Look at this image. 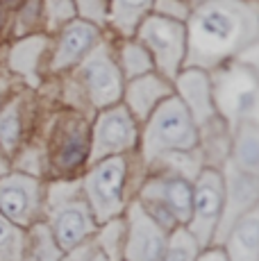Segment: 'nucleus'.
I'll list each match as a JSON object with an SVG mask.
<instances>
[{
  "label": "nucleus",
  "instance_id": "f257e3e1",
  "mask_svg": "<svg viewBox=\"0 0 259 261\" xmlns=\"http://www.w3.org/2000/svg\"><path fill=\"white\" fill-rule=\"evenodd\" d=\"M257 30V18L241 5H207L191 21L189 62L193 66H214L246 46Z\"/></svg>",
  "mask_w": 259,
  "mask_h": 261
},
{
  "label": "nucleus",
  "instance_id": "f03ea898",
  "mask_svg": "<svg viewBox=\"0 0 259 261\" xmlns=\"http://www.w3.org/2000/svg\"><path fill=\"white\" fill-rule=\"evenodd\" d=\"M196 145V127L180 100H166L157 109L146 132V157L155 159L168 150H191Z\"/></svg>",
  "mask_w": 259,
  "mask_h": 261
},
{
  "label": "nucleus",
  "instance_id": "7ed1b4c3",
  "mask_svg": "<svg viewBox=\"0 0 259 261\" xmlns=\"http://www.w3.org/2000/svg\"><path fill=\"white\" fill-rule=\"evenodd\" d=\"M216 100L230 123L259 116V71L234 66L216 80Z\"/></svg>",
  "mask_w": 259,
  "mask_h": 261
},
{
  "label": "nucleus",
  "instance_id": "20e7f679",
  "mask_svg": "<svg viewBox=\"0 0 259 261\" xmlns=\"http://www.w3.org/2000/svg\"><path fill=\"white\" fill-rule=\"evenodd\" d=\"M223 204V182L221 175L214 170H205L196 184V193L191 198L193 207V223H191V237L198 245H207L212 239V232L216 227L218 212Z\"/></svg>",
  "mask_w": 259,
  "mask_h": 261
},
{
  "label": "nucleus",
  "instance_id": "39448f33",
  "mask_svg": "<svg viewBox=\"0 0 259 261\" xmlns=\"http://www.w3.org/2000/svg\"><path fill=\"white\" fill-rule=\"evenodd\" d=\"M123 175H125V164L121 159H109V162H102L84 182L98 220L112 218L121 209Z\"/></svg>",
  "mask_w": 259,
  "mask_h": 261
},
{
  "label": "nucleus",
  "instance_id": "423d86ee",
  "mask_svg": "<svg viewBox=\"0 0 259 261\" xmlns=\"http://www.w3.org/2000/svg\"><path fill=\"white\" fill-rule=\"evenodd\" d=\"M141 39L148 43V48L155 53V59L168 77L177 73V64L182 59L184 48V32L175 21L168 18H150L143 23Z\"/></svg>",
  "mask_w": 259,
  "mask_h": 261
},
{
  "label": "nucleus",
  "instance_id": "0eeeda50",
  "mask_svg": "<svg viewBox=\"0 0 259 261\" xmlns=\"http://www.w3.org/2000/svg\"><path fill=\"white\" fill-rule=\"evenodd\" d=\"M130 239L125 248V261H159L166 248L162 227L146 214L141 204L130 209Z\"/></svg>",
  "mask_w": 259,
  "mask_h": 261
},
{
  "label": "nucleus",
  "instance_id": "6e6552de",
  "mask_svg": "<svg viewBox=\"0 0 259 261\" xmlns=\"http://www.w3.org/2000/svg\"><path fill=\"white\" fill-rule=\"evenodd\" d=\"M53 227H55V239H57L59 248L64 250H73L93 229L87 204L77 198L75 191H68L62 198V202L55 207Z\"/></svg>",
  "mask_w": 259,
  "mask_h": 261
},
{
  "label": "nucleus",
  "instance_id": "1a4fd4ad",
  "mask_svg": "<svg viewBox=\"0 0 259 261\" xmlns=\"http://www.w3.org/2000/svg\"><path fill=\"white\" fill-rule=\"evenodd\" d=\"M134 143V123L125 109H109L98 118L96 139H93V154L91 159L98 162L112 152L127 150Z\"/></svg>",
  "mask_w": 259,
  "mask_h": 261
},
{
  "label": "nucleus",
  "instance_id": "9d476101",
  "mask_svg": "<svg viewBox=\"0 0 259 261\" xmlns=\"http://www.w3.org/2000/svg\"><path fill=\"white\" fill-rule=\"evenodd\" d=\"M82 77L96 105H112L121 95V77L105 48H98L87 59L82 66Z\"/></svg>",
  "mask_w": 259,
  "mask_h": 261
},
{
  "label": "nucleus",
  "instance_id": "9b49d317",
  "mask_svg": "<svg viewBox=\"0 0 259 261\" xmlns=\"http://www.w3.org/2000/svg\"><path fill=\"white\" fill-rule=\"evenodd\" d=\"M146 202H155L159 209H166L177 223L191 218V187L180 177H168L150 184L143 191Z\"/></svg>",
  "mask_w": 259,
  "mask_h": 261
},
{
  "label": "nucleus",
  "instance_id": "f8f14e48",
  "mask_svg": "<svg viewBox=\"0 0 259 261\" xmlns=\"http://www.w3.org/2000/svg\"><path fill=\"white\" fill-rule=\"evenodd\" d=\"M37 187L32 179L9 177L0 182V212L16 223H25L34 209Z\"/></svg>",
  "mask_w": 259,
  "mask_h": 261
},
{
  "label": "nucleus",
  "instance_id": "ddd939ff",
  "mask_svg": "<svg viewBox=\"0 0 259 261\" xmlns=\"http://www.w3.org/2000/svg\"><path fill=\"white\" fill-rule=\"evenodd\" d=\"M227 261H259V204L232 225L227 237Z\"/></svg>",
  "mask_w": 259,
  "mask_h": 261
},
{
  "label": "nucleus",
  "instance_id": "4468645a",
  "mask_svg": "<svg viewBox=\"0 0 259 261\" xmlns=\"http://www.w3.org/2000/svg\"><path fill=\"white\" fill-rule=\"evenodd\" d=\"M180 91L191 107V114L198 123H205L212 116V102H209V82L200 71L184 73L180 77Z\"/></svg>",
  "mask_w": 259,
  "mask_h": 261
},
{
  "label": "nucleus",
  "instance_id": "2eb2a0df",
  "mask_svg": "<svg viewBox=\"0 0 259 261\" xmlns=\"http://www.w3.org/2000/svg\"><path fill=\"white\" fill-rule=\"evenodd\" d=\"M168 95V87L157 77H137L127 89V102L139 118H146L159 98Z\"/></svg>",
  "mask_w": 259,
  "mask_h": 261
},
{
  "label": "nucleus",
  "instance_id": "dca6fc26",
  "mask_svg": "<svg viewBox=\"0 0 259 261\" xmlns=\"http://www.w3.org/2000/svg\"><path fill=\"white\" fill-rule=\"evenodd\" d=\"M96 41V30L87 23H75L64 32V39H62V46H59V53H57V62L55 66L62 68V66H68L73 64L80 55H84L89 48L93 46Z\"/></svg>",
  "mask_w": 259,
  "mask_h": 261
},
{
  "label": "nucleus",
  "instance_id": "f3484780",
  "mask_svg": "<svg viewBox=\"0 0 259 261\" xmlns=\"http://www.w3.org/2000/svg\"><path fill=\"white\" fill-rule=\"evenodd\" d=\"M234 164L243 175H259V127H243L234 145Z\"/></svg>",
  "mask_w": 259,
  "mask_h": 261
},
{
  "label": "nucleus",
  "instance_id": "a211bd4d",
  "mask_svg": "<svg viewBox=\"0 0 259 261\" xmlns=\"http://www.w3.org/2000/svg\"><path fill=\"white\" fill-rule=\"evenodd\" d=\"M198 243L187 229H177L173 239L166 243L159 261H196Z\"/></svg>",
  "mask_w": 259,
  "mask_h": 261
},
{
  "label": "nucleus",
  "instance_id": "6ab92c4d",
  "mask_svg": "<svg viewBox=\"0 0 259 261\" xmlns=\"http://www.w3.org/2000/svg\"><path fill=\"white\" fill-rule=\"evenodd\" d=\"M148 5H150V0H116L114 21L123 32L130 34L134 30V25H137V18L141 16Z\"/></svg>",
  "mask_w": 259,
  "mask_h": 261
},
{
  "label": "nucleus",
  "instance_id": "aec40b11",
  "mask_svg": "<svg viewBox=\"0 0 259 261\" xmlns=\"http://www.w3.org/2000/svg\"><path fill=\"white\" fill-rule=\"evenodd\" d=\"M21 257V239L16 229L0 216V261H18Z\"/></svg>",
  "mask_w": 259,
  "mask_h": 261
},
{
  "label": "nucleus",
  "instance_id": "412c9836",
  "mask_svg": "<svg viewBox=\"0 0 259 261\" xmlns=\"http://www.w3.org/2000/svg\"><path fill=\"white\" fill-rule=\"evenodd\" d=\"M123 64H125V71L130 77H137V75L146 73L150 68V57L146 55V50L139 48L137 43H130L123 50Z\"/></svg>",
  "mask_w": 259,
  "mask_h": 261
},
{
  "label": "nucleus",
  "instance_id": "4be33fe9",
  "mask_svg": "<svg viewBox=\"0 0 259 261\" xmlns=\"http://www.w3.org/2000/svg\"><path fill=\"white\" fill-rule=\"evenodd\" d=\"M18 139V123H16V114L7 112L3 118H0V141H3L7 148H14Z\"/></svg>",
  "mask_w": 259,
  "mask_h": 261
},
{
  "label": "nucleus",
  "instance_id": "5701e85b",
  "mask_svg": "<svg viewBox=\"0 0 259 261\" xmlns=\"http://www.w3.org/2000/svg\"><path fill=\"white\" fill-rule=\"evenodd\" d=\"M80 7H82L84 16H89L91 21H102L105 0H80Z\"/></svg>",
  "mask_w": 259,
  "mask_h": 261
},
{
  "label": "nucleus",
  "instance_id": "b1692460",
  "mask_svg": "<svg viewBox=\"0 0 259 261\" xmlns=\"http://www.w3.org/2000/svg\"><path fill=\"white\" fill-rule=\"evenodd\" d=\"M198 261H227V257L223 252H218V250H214V252L205 254V257H200Z\"/></svg>",
  "mask_w": 259,
  "mask_h": 261
},
{
  "label": "nucleus",
  "instance_id": "393cba45",
  "mask_svg": "<svg viewBox=\"0 0 259 261\" xmlns=\"http://www.w3.org/2000/svg\"><path fill=\"white\" fill-rule=\"evenodd\" d=\"M89 261H109V259L105 257V254H93V257L89 259Z\"/></svg>",
  "mask_w": 259,
  "mask_h": 261
},
{
  "label": "nucleus",
  "instance_id": "a878e982",
  "mask_svg": "<svg viewBox=\"0 0 259 261\" xmlns=\"http://www.w3.org/2000/svg\"><path fill=\"white\" fill-rule=\"evenodd\" d=\"M0 21H3V16H0Z\"/></svg>",
  "mask_w": 259,
  "mask_h": 261
}]
</instances>
